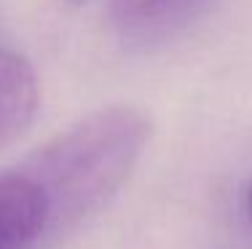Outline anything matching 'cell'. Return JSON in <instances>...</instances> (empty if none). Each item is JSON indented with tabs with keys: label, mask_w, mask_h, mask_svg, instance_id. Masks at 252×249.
<instances>
[{
	"label": "cell",
	"mask_w": 252,
	"mask_h": 249,
	"mask_svg": "<svg viewBox=\"0 0 252 249\" xmlns=\"http://www.w3.org/2000/svg\"><path fill=\"white\" fill-rule=\"evenodd\" d=\"M151 139V118L134 105H107L49 139L16 169L43 195L46 241L78 228L126 185Z\"/></svg>",
	"instance_id": "1"
},
{
	"label": "cell",
	"mask_w": 252,
	"mask_h": 249,
	"mask_svg": "<svg viewBox=\"0 0 252 249\" xmlns=\"http://www.w3.org/2000/svg\"><path fill=\"white\" fill-rule=\"evenodd\" d=\"M49 212L40 191L11 169L0 174V249H35L46 241Z\"/></svg>",
	"instance_id": "2"
},
{
	"label": "cell",
	"mask_w": 252,
	"mask_h": 249,
	"mask_svg": "<svg viewBox=\"0 0 252 249\" xmlns=\"http://www.w3.org/2000/svg\"><path fill=\"white\" fill-rule=\"evenodd\" d=\"M209 0H113L118 27L134 40H161L188 27Z\"/></svg>",
	"instance_id": "3"
},
{
	"label": "cell",
	"mask_w": 252,
	"mask_h": 249,
	"mask_svg": "<svg viewBox=\"0 0 252 249\" xmlns=\"http://www.w3.org/2000/svg\"><path fill=\"white\" fill-rule=\"evenodd\" d=\"M38 99L40 91L32 64L14 51L0 49V147L32 121Z\"/></svg>",
	"instance_id": "4"
},
{
	"label": "cell",
	"mask_w": 252,
	"mask_h": 249,
	"mask_svg": "<svg viewBox=\"0 0 252 249\" xmlns=\"http://www.w3.org/2000/svg\"><path fill=\"white\" fill-rule=\"evenodd\" d=\"M244 217H247V225L252 230V182H250L247 193H244Z\"/></svg>",
	"instance_id": "5"
},
{
	"label": "cell",
	"mask_w": 252,
	"mask_h": 249,
	"mask_svg": "<svg viewBox=\"0 0 252 249\" xmlns=\"http://www.w3.org/2000/svg\"><path fill=\"white\" fill-rule=\"evenodd\" d=\"M70 3H89V0H70Z\"/></svg>",
	"instance_id": "6"
}]
</instances>
